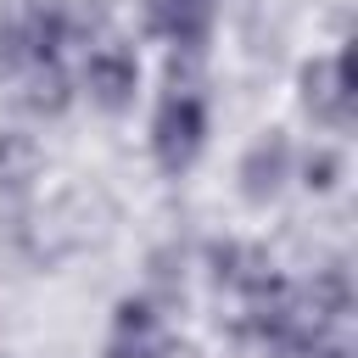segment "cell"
Here are the masks:
<instances>
[{
  "instance_id": "obj_1",
  "label": "cell",
  "mask_w": 358,
  "mask_h": 358,
  "mask_svg": "<svg viewBox=\"0 0 358 358\" xmlns=\"http://www.w3.org/2000/svg\"><path fill=\"white\" fill-rule=\"evenodd\" d=\"M207 140V101L196 90H173L162 106H157V123H151V145H157V162L168 173L190 168L196 151Z\"/></svg>"
},
{
  "instance_id": "obj_2",
  "label": "cell",
  "mask_w": 358,
  "mask_h": 358,
  "mask_svg": "<svg viewBox=\"0 0 358 358\" xmlns=\"http://www.w3.org/2000/svg\"><path fill=\"white\" fill-rule=\"evenodd\" d=\"M84 84H90V101H95V106L123 112V106L134 101V90H140V56H134L123 39H106V45L90 50Z\"/></svg>"
},
{
  "instance_id": "obj_3",
  "label": "cell",
  "mask_w": 358,
  "mask_h": 358,
  "mask_svg": "<svg viewBox=\"0 0 358 358\" xmlns=\"http://www.w3.org/2000/svg\"><path fill=\"white\" fill-rule=\"evenodd\" d=\"M207 22H213V0H151V28L185 50L207 39Z\"/></svg>"
},
{
  "instance_id": "obj_4",
  "label": "cell",
  "mask_w": 358,
  "mask_h": 358,
  "mask_svg": "<svg viewBox=\"0 0 358 358\" xmlns=\"http://www.w3.org/2000/svg\"><path fill=\"white\" fill-rule=\"evenodd\" d=\"M347 62H319V67H308V106H319L324 117H347Z\"/></svg>"
},
{
  "instance_id": "obj_5",
  "label": "cell",
  "mask_w": 358,
  "mask_h": 358,
  "mask_svg": "<svg viewBox=\"0 0 358 358\" xmlns=\"http://www.w3.org/2000/svg\"><path fill=\"white\" fill-rule=\"evenodd\" d=\"M117 358H151V352H145V347H134V352H117Z\"/></svg>"
}]
</instances>
